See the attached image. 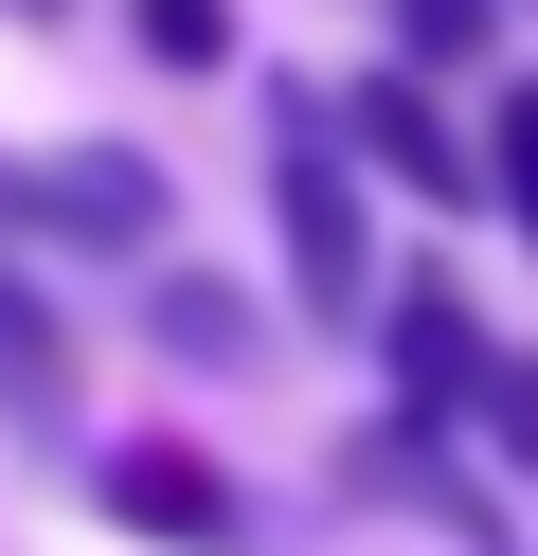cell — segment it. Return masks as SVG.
Returning <instances> with one entry per match:
<instances>
[{
    "label": "cell",
    "mask_w": 538,
    "mask_h": 556,
    "mask_svg": "<svg viewBox=\"0 0 538 556\" xmlns=\"http://www.w3.org/2000/svg\"><path fill=\"white\" fill-rule=\"evenodd\" d=\"M270 233H287V305L305 324H359V288H377V233H359V144L287 90L270 109Z\"/></svg>",
    "instance_id": "6da1fadb"
},
{
    "label": "cell",
    "mask_w": 538,
    "mask_h": 556,
    "mask_svg": "<svg viewBox=\"0 0 538 556\" xmlns=\"http://www.w3.org/2000/svg\"><path fill=\"white\" fill-rule=\"evenodd\" d=\"M0 216H18V233H54V252L143 269L179 198H162V162H143V144H54V162H18V198H0Z\"/></svg>",
    "instance_id": "7a4b0ae2"
},
{
    "label": "cell",
    "mask_w": 538,
    "mask_h": 556,
    "mask_svg": "<svg viewBox=\"0 0 538 556\" xmlns=\"http://www.w3.org/2000/svg\"><path fill=\"white\" fill-rule=\"evenodd\" d=\"M108 520H126V539H162V556H251L234 467H215V448H179V431H126V448H108Z\"/></svg>",
    "instance_id": "3957f363"
},
{
    "label": "cell",
    "mask_w": 538,
    "mask_h": 556,
    "mask_svg": "<svg viewBox=\"0 0 538 556\" xmlns=\"http://www.w3.org/2000/svg\"><path fill=\"white\" fill-rule=\"evenodd\" d=\"M341 144H359V180H413V198H466L485 162L449 144V109H430V73H359L341 90Z\"/></svg>",
    "instance_id": "277c9868"
},
{
    "label": "cell",
    "mask_w": 538,
    "mask_h": 556,
    "mask_svg": "<svg viewBox=\"0 0 538 556\" xmlns=\"http://www.w3.org/2000/svg\"><path fill=\"white\" fill-rule=\"evenodd\" d=\"M341 484H359V503H413V520H449V539H502V503L449 467V448H430V413H377V431L341 448Z\"/></svg>",
    "instance_id": "5b68a950"
},
{
    "label": "cell",
    "mask_w": 538,
    "mask_h": 556,
    "mask_svg": "<svg viewBox=\"0 0 538 556\" xmlns=\"http://www.w3.org/2000/svg\"><path fill=\"white\" fill-rule=\"evenodd\" d=\"M377 341H395V413L466 431V377H485V324H466V288H395V305H377Z\"/></svg>",
    "instance_id": "8992f818"
},
{
    "label": "cell",
    "mask_w": 538,
    "mask_h": 556,
    "mask_svg": "<svg viewBox=\"0 0 538 556\" xmlns=\"http://www.w3.org/2000/svg\"><path fill=\"white\" fill-rule=\"evenodd\" d=\"M143 341L198 359V377H251V359H270V305H251V288H198V269H143Z\"/></svg>",
    "instance_id": "52a82bcc"
},
{
    "label": "cell",
    "mask_w": 538,
    "mask_h": 556,
    "mask_svg": "<svg viewBox=\"0 0 538 556\" xmlns=\"http://www.w3.org/2000/svg\"><path fill=\"white\" fill-rule=\"evenodd\" d=\"M0 413H18V431H72V359H54V324H36V288H0Z\"/></svg>",
    "instance_id": "ba28073f"
},
{
    "label": "cell",
    "mask_w": 538,
    "mask_h": 556,
    "mask_svg": "<svg viewBox=\"0 0 538 556\" xmlns=\"http://www.w3.org/2000/svg\"><path fill=\"white\" fill-rule=\"evenodd\" d=\"M466 431H485L502 467L538 484V359H521V341H485V377H466Z\"/></svg>",
    "instance_id": "9c48e42d"
},
{
    "label": "cell",
    "mask_w": 538,
    "mask_h": 556,
    "mask_svg": "<svg viewBox=\"0 0 538 556\" xmlns=\"http://www.w3.org/2000/svg\"><path fill=\"white\" fill-rule=\"evenodd\" d=\"M143 54L162 73H234V0H143Z\"/></svg>",
    "instance_id": "30bf717a"
},
{
    "label": "cell",
    "mask_w": 538,
    "mask_h": 556,
    "mask_svg": "<svg viewBox=\"0 0 538 556\" xmlns=\"http://www.w3.org/2000/svg\"><path fill=\"white\" fill-rule=\"evenodd\" d=\"M395 37H413V73H466L502 37V0H395Z\"/></svg>",
    "instance_id": "8fae6325"
},
{
    "label": "cell",
    "mask_w": 538,
    "mask_h": 556,
    "mask_svg": "<svg viewBox=\"0 0 538 556\" xmlns=\"http://www.w3.org/2000/svg\"><path fill=\"white\" fill-rule=\"evenodd\" d=\"M485 180H502V216H521V252H538V90H502V144H485Z\"/></svg>",
    "instance_id": "7c38bea8"
},
{
    "label": "cell",
    "mask_w": 538,
    "mask_h": 556,
    "mask_svg": "<svg viewBox=\"0 0 538 556\" xmlns=\"http://www.w3.org/2000/svg\"><path fill=\"white\" fill-rule=\"evenodd\" d=\"M0 18H72V0H0Z\"/></svg>",
    "instance_id": "4fadbf2b"
},
{
    "label": "cell",
    "mask_w": 538,
    "mask_h": 556,
    "mask_svg": "<svg viewBox=\"0 0 538 556\" xmlns=\"http://www.w3.org/2000/svg\"><path fill=\"white\" fill-rule=\"evenodd\" d=\"M0 198H18V162H0Z\"/></svg>",
    "instance_id": "5bb4252c"
}]
</instances>
